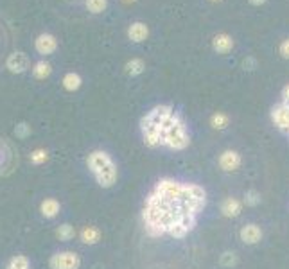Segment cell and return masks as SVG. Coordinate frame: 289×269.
Instances as JSON below:
<instances>
[{"instance_id":"obj_17","label":"cell","mask_w":289,"mask_h":269,"mask_svg":"<svg viewBox=\"0 0 289 269\" xmlns=\"http://www.w3.org/2000/svg\"><path fill=\"white\" fill-rule=\"evenodd\" d=\"M51 74H52V65L49 61H38L32 67V75H34L36 79H47Z\"/></svg>"},{"instance_id":"obj_18","label":"cell","mask_w":289,"mask_h":269,"mask_svg":"<svg viewBox=\"0 0 289 269\" xmlns=\"http://www.w3.org/2000/svg\"><path fill=\"white\" fill-rule=\"evenodd\" d=\"M56 237L60 239V241H72L75 237V228L68 222H63L56 228Z\"/></svg>"},{"instance_id":"obj_12","label":"cell","mask_w":289,"mask_h":269,"mask_svg":"<svg viewBox=\"0 0 289 269\" xmlns=\"http://www.w3.org/2000/svg\"><path fill=\"white\" fill-rule=\"evenodd\" d=\"M60 210H61V205L56 198H47L40 203V212L45 219H54L56 215L60 214Z\"/></svg>"},{"instance_id":"obj_5","label":"cell","mask_w":289,"mask_h":269,"mask_svg":"<svg viewBox=\"0 0 289 269\" xmlns=\"http://www.w3.org/2000/svg\"><path fill=\"white\" fill-rule=\"evenodd\" d=\"M194 226H196V215L180 214L178 219H176V221L167 228V234L175 239H182V237H185V235L189 234Z\"/></svg>"},{"instance_id":"obj_20","label":"cell","mask_w":289,"mask_h":269,"mask_svg":"<svg viewBox=\"0 0 289 269\" xmlns=\"http://www.w3.org/2000/svg\"><path fill=\"white\" fill-rule=\"evenodd\" d=\"M6 269H31V262H29V258L25 255H15L8 262Z\"/></svg>"},{"instance_id":"obj_6","label":"cell","mask_w":289,"mask_h":269,"mask_svg":"<svg viewBox=\"0 0 289 269\" xmlns=\"http://www.w3.org/2000/svg\"><path fill=\"white\" fill-rule=\"evenodd\" d=\"M6 68H8L11 74H24V72L29 68L27 54H25V52H20V51L9 54L8 60H6Z\"/></svg>"},{"instance_id":"obj_9","label":"cell","mask_w":289,"mask_h":269,"mask_svg":"<svg viewBox=\"0 0 289 269\" xmlns=\"http://www.w3.org/2000/svg\"><path fill=\"white\" fill-rule=\"evenodd\" d=\"M34 49H36V52H38V54L49 56V54H52L56 49H58V40H56V36L49 34V32H44V34H40L38 38H36Z\"/></svg>"},{"instance_id":"obj_28","label":"cell","mask_w":289,"mask_h":269,"mask_svg":"<svg viewBox=\"0 0 289 269\" xmlns=\"http://www.w3.org/2000/svg\"><path fill=\"white\" fill-rule=\"evenodd\" d=\"M282 104H287L289 106V84L284 86V90H282Z\"/></svg>"},{"instance_id":"obj_27","label":"cell","mask_w":289,"mask_h":269,"mask_svg":"<svg viewBox=\"0 0 289 269\" xmlns=\"http://www.w3.org/2000/svg\"><path fill=\"white\" fill-rule=\"evenodd\" d=\"M280 54H282V58H285V60H289V40H284L280 43Z\"/></svg>"},{"instance_id":"obj_30","label":"cell","mask_w":289,"mask_h":269,"mask_svg":"<svg viewBox=\"0 0 289 269\" xmlns=\"http://www.w3.org/2000/svg\"><path fill=\"white\" fill-rule=\"evenodd\" d=\"M212 2H218V0H212Z\"/></svg>"},{"instance_id":"obj_10","label":"cell","mask_w":289,"mask_h":269,"mask_svg":"<svg viewBox=\"0 0 289 269\" xmlns=\"http://www.w3.org/2000/svg\"><path fill=\"white\" fill-rule=\"evenodd\" d=\"M239 235H241V241L244 242V244H257V242H261V239H262V230H261V226L250 222V225L242 226Z\"/></svg>"},{"instance_id":"obj_11","label":"cell","mask_w":289,"mask_h":269,"mask_svg":"<svg viewBox=\"0 0 289 269\" xmlns=\"http://www.w3.org/2000/svg\"><path fill=\"white\" fill-rule=\"evenodd\" d=\"M242 212V201H239L237 198H226L221 203V214L225 217H237Z\"/></svg>"},{"instance_id":"obj_19","label":"cell","mask_w":289,"mask_h":269,"mask_svg":"<svg viewBox=\"0 0 289 269\" xmlns=\"http://www.w3.org/2000/svg\"><path fill=\"white\" fill-rule=\"evenodd\" d=\"M144 70H146V63H144L140 58H133V60H130L126 63V72L131 75V77H135V75H140Z\"/></svg>"},{"instance_id":"obj_14","label":"cell","mask_w":289,"mask_h":269,"mask_svg":"<svg viewBox=\"0 0 289 269\" xmlns=\"http://www.w3.org/2000/svg\"><path fill=\"white\" fill-rule=\"evenodd\" d=\"M212 47H214V51L219 52V54H225V52L232 51L234 40H232L228 34H218L214 36V40H212Z\"/></svg>"},{"instance_id":"obj_22","label":"cell","mask_w":289,"mask_h":269,"mask_svg":"<svg viewBox=\"0 0 289 269\" xmlns=\"http://www.w3.org/2000/svg\"><path fill=\"white\" fill-rule=\"evenodd\" d=\"M29 160H31L32 165H42V163H45L49 160V153L45 149H34L31 151Z\"/></svg>"},{"instance_id":"obj_15","label":"cell","mask_w":289,"mask_h":269,"mask_svg":"<svg viewBox=\"0 0 289 269\" xmlns=\"http://www.w3.org/2000/svg\"><path fill=\"white\" fill-rule=\"evenodd\" d=\"M79 237H81V241H83L85 244L94 246V244H97V242L101 241V232H99V228H95V226H85V228L81 230Z\"/></svg>"},{"instance_id":"obj_8","label":"cell","mask_w":289,"mask_h":269,"mask_svg":"<svg viewBox=\"0 0 289 269\" xmlns=\"http://www.w3.org/2000/svg\"><path fill=\"white\" fill-rule=\"evenodd\" d=\"M271 120L284 133H289V106L287 104H277L271 110Z\"/></svg>"},{"instance_id":"obj_25","label":"cell","mask_w":289,"mask_h":269,"mask_svg":"<svg viewBox=\"0 0 289 269\" xmlns=\"http://www.w3.org/2000/svg\"><path fill=\"white\" fill-rule=\"evenodd\" d=\"M15 134L16 139H27L29 134H31V126L27 122H20L15 126Z\"/></svg>"},{"instance_id":"obj_24","label":"cell","mask_w":289,"mask_h":269,"mask_svg":"<svg viewBox=\"0 0 289 269\" xmlns=\"http://www.w3.org/2000/svg\"><path fill=\"white\" fill-rule=\"evenodd\" d=\"M261 203V194L257 190H248L244 194V205L246 206H257Z\"/></svg>"},{"instance_id":"obj_13","label":"cell","mask_w":289,"mask_h":269,"mask_svg":"<svg viewBox=\"0 0 289 269\" xmlns=\"http://www.w3.org/2000/svg\"><path fill=\"white\" fill-rule=\"evenodd\" d=\"M147 34H149V29H147V25L142 24V22H135V24H131L130 29H128V36H130V40L135 41V43L144 41L147 38Z\"/></svg>"},{"instance_id":"obj_31","label":"cell","mask_w":289,"mask_h":269,"mask_svg":"<svg viewBox=\"0 0 289 269\" xmlns=\"http://www.w3.org/2000/svg\"><path fill=\"white\" fill-rule=\"evenodd\" d=\"M128 2H130V0H128Z\"/></svg>"},{"instance_id":"obj_1","label":"cell","mask_w":289,"mask_h":269,"mask_svg":"<svg viewBox=\"0 0 289 269\" xmlns=\"http://www.w3.org/2000/svg\"><path fill=\"white\" fill-rule=\"evenodd\" d=\"M88 170L94 174L97 185L103 189H111L119 180V170L106 151H92L87 158Z\"/></svg>"},{"instance_id":"obj_26","label":"cell","mask_w":289,"mask_h":269,"mask_svg":"<svg viewBox=\"0 0 289 269\" xmlns=\"http://www.w3.org/2000/svg\"><path fill=\"white\" fill-rule=\"evenodd\" d=\"M221 264L225 265V267H232V265L237 264V255L226 251V253L221 255Z\"/></svg>"},{"instance_id":"obj_2","label":"cell","mask_w":289,"mask_h":269,"mask_svg":"<svg viewBox=\"0 0 289 269\" xmlns=\"http://www.w3.org/2000/svg\"><path fill=\"white\" fill-rule=\"evenodd\" d=\"M190 139L187 133L185 120L175 111V115L163 124V146L173 151H183L189 147Z\"/></svg>"},{"instance_id":"obj_3","label":"cell","mask_w":289,"mask_h":269,"mask_svg":"<svg viewBox=\"0 0 289 269\" xmlns=\"http://www.w3.org/2000/svg\"><path fill=\"white\" fill-rule=\"evenodd\" d=\"M156 192L163 196L169 201H182L183 194H185V185L180 182H175V180H160L155 187Z\"/></svg>"},{"instance_id":"obj_23","label":"cell","mask_w":289,"mask_h":269,"mask_svg":"<svg viewBox=\"0 0 289 269\" xmlns=\"http://www.w3.org/2000/svg\"><path fill=\"white\" fill-rule=\"evenodd\" d=\"M108 6V0H87V8L90 13H94V15H99V13H103L104 9H106Z\"/></svg>"},{"instance_id":"obj_4","label":"cell","mask_w":289,"mask_h":269,"mask_svg":"<svg viewBox=\"0 0 289 269\" xmlns=\"http://www.w3.org/2000/svg\"><path fill=\"white\" fill-rule=\"evenodd\" d=\"M51 269H79L81 258L74 251H58L49 258Z\"/></svg>"},{"instance_id":"obj_21","label":"cell","mask_w":289,"mask_h":269,"mask_svg":"<svg viewBox=\"0 0 289 269\" xmlns=\"http://www.w3.org/2000/svg\"><path fill=\"white\" fill-rule=\"evenodd\" d=\"M228 122H230L228 115L221 113V111H218V113H214L210 117V126L214 127V129H225L228 126Z\"/></svg>"},{"instance_id":"obj_16","label":"cell","mask_w":289,"mask_h":269,"mask_svg":"<svg viewBox=\"0 0 289 269\" xmlns=\"http://www.w3.org/2000/svg\"><path fill=\"white\" fill-rule=\"evenodd\" d=\"M63 88L67 92H77L83 84V79H81L79 74H75V72H68V74L63 75Z\"/></svg>"},{"instance_id":"obj_7","label":"cell","mask_w":289,"mask_h":269,"mask_svg":"<svg viewBox=\"0 0 289 269\" xmlns=\"http://www.w3.org/2000/svg\"><path fill=\"white\" fill-rule=\"evenodd\" d=\"M218 162H219V167H221L225 172H234V170H237L239 167H241L242 158H241V155H239L237 151L226 149V151H223L221 155H219Z\"/></svg>"},{"instance_id":"obj_29","label":"cell","mask_w":289,"mask_h":269,"mask_svg":"<svg viewBox=\"0 0 289 269\" xmlns=\"http://www.w3.org/2000/svg\"><path fill=\"white\" fill-rule=\"evenodd\" d=\"M250 2H252L254 6H261V4H264L266 0H250Z\"/></svg>"}]
</instances>
